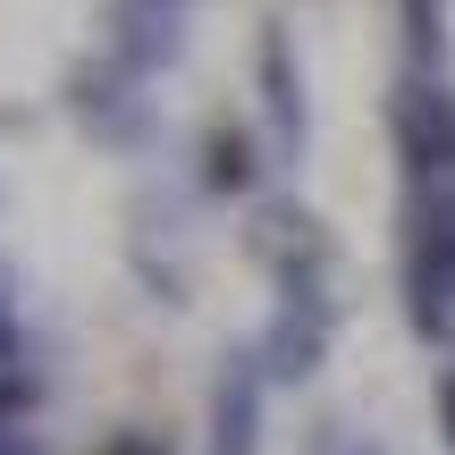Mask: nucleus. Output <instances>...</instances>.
I'll list each match as a JSON object with an SVG mask.
<instances>
[{
	"mask_svg": "<svg viewBox=\"0 0 455 455\" xmlns=\"http://www.w3.org/2000/svg\"><path fill=\"white\" fill-rule=\"evenodd\" d=\"M405 312L422 338L455 329V186H413L405 203Z\"/></svg>",
	"mask_w": 455,
	"mask_h": 455,
	"instance_id": "f257e3e1",
	"label": "nucleus"
},
{
	"mask_svg": "<svg viewBox=\"0 0 455 455\" xmlns=\"http://www.w3.org/2000/svg\"><path fill=\"white\" fill-rule=\"evenodd\" d=\"M329 338H338V295H329V278H287L270 329H261V371L270 379H312L321 355H329Z\"/></svg>",
	"mask_w": 455,
	"mask_h": 455,
	"instance_id": "f03ea898",
	"label": "nucleus"
},
{
	"mask_svg": "<svg viewBox=\"0 0 455 455\" xmlns=\"http://www.w3.org/2000/svg\"><path fill=\"white\" fill-rule=\"evenodd\" d=\"M388 135L405 152L413 186H447L455 178V84L447 76H405L388 101Z\"/></svg>",
	"mask_w": 455,
	"mask_h": 455,
	"instance_id": "7ed1b4c3",
	"label": "nucleus"
},
{
	"mask_svg": "<svg viewBox=\"0 0 455 455\" xmlns=\"http://www.w3.org/2000/svg\"><path fill=\"white\" fill-rule=\"evenodd\" d=\"M186 9L195 0H110V34H101V60L127 68V76H161L186 43Z\"/></svg>",
	"mask_w": 455,
	"mask_h": 455,
	"instance_id": "20e7f679",
	"label": "nucleus"
},
{
	"mask_svg": "<svg viewBox=\"0 0 455 455\" xmlns=\"http://www.w3.org/2000/svg\"><path fill=\"white\" fill-rule=\"evenodd\" d=\"M68 110H76L101 144H135V135H144V118H152V93H144V76L93 60V68H76V84H68Z\"/></svg>",
	"mask_w": 455,
	"mask_h": 455,
	"instance_id": "39448f33",
	"label": "nucleus"
},
{
	"mask_svg": "<svg viewBox=\"0 0 455 455\" xmlns=\"http://www.w3.org/2000/svg\"><path fill=\"white\" fill-rule=\"evenodd\" d=\"M261 396H270V371H261V346L220 363L212 388V455H261Z\"/></svg>",
	"mask_w": 455,
	"mask_h": 455,
	"instance_id": "423d86ee",
	"label": "nucleus"
},
{
	"mask_svg": "<svg viewBox=\"0 0 455 455\" xmlns=\"http://www.w3.org/2000/svg\"><path fill=\"white\" fill-rule=\"evenodd\" d=\"M261 101H270V135L278 152H304V68H295L287 34H261Z\"/></svg>",
	"mask_w": 455,
	"mask_h": 455,
	"instance_id": "0eeeda50",
	"label": "nucleus"
},
{
	"mask_svg": "<svg viewBox=\"0 0 455 455\" xmlns=\"http://www.w3.org/2000/svg\"><path fill=\"white\" fill-rule=\"evenodd\" d=\"M261 186V144L244 127H212L203 135V195H253Z\"/></svg>",
	"mask_w": 455,
	"mask_h": 455,
	"instance_id": "6e6552de",
	"label": "nucleus"
},
{
	"mask_svg": "<svg viewBox=\"0 0 455 455\" xmlns=\"http://www.w3.org/2000/svg\"><path fill=\"white\" fill-rule=\"evenodd\" d=\"M34 405H43V371L26 355H0V422H26Z\"/></svg>",
	"mask_w": 455,
	"mask_h": 455,
	"instance_id": "1a4fd4ad",
	"label": "nucleus"
},
{
	"mask_svg": "<svg viewBox=\"0 0 455 455\" xmlns=\"http://www.w3.org/2000/svg\"><path fill=\"white\" fill-rule=\"evenodd\" d=\"M312 455H388V447L363 439L355 422H321V430H312Z\"/></svg>",
	"mask_w": 455,
	"mask_h": 455,
	"instance_id": "9d476101",
	"label": "nucleus"
},
{
	"mask_svg": "<svg viewBox=\"0 0 455 455\" xmlns=\"http://www.w3.org/2000/svg\"><path fill=\"white\" fill-rule=\"evenodd\" d=\"M101 455H169V447L152 439V430H110V439H101Z\"/></svg>",
	"mask_w": 455,
	"mask_h": 455,
	"instance_id": "9b49d317",
	"label": "nucleus"
},
{
	"mask_svg": "<svg viewBox=\"0 0 455 455\" xmlns=\"http://www.w3.org/2000/svg\"><path fill=\"white\" fill-rule=\"evenodd\" d=\"M0 455H43V439H26L17 422H0Z\"/></svg>",
	"mask_w": 455,
	"mask_h": 455,
	"instance_id": "f8f14e48",
	"label": "nucleus"
},
{
	"mask_svg": "<svg viewBox=\"0 0 455 455\" xmlns=\"http://www.w3.org/2000/svg\"><path fill=\"white\" fill-rule=\"evenodd\" d=\"M439 422H447V447H455V371L439 379Z\"/></svg>",
	"mask_w": 455,
	"mask_h": 455,
	"instance_id": "ddd939ff",
	"label": "nucleus"
},
{
	"mask_svg": "<svg viewBox=\"0 0 455 455\" xmlns=\"http://www.w3.org/2000/svg\"><path fill=\"white\" fill-rule=\"evenodd\" d=\"M413 9V26H422V43H430V17H439V0H405Z\"/></svg>",
	"mask_w": 455,
	"mask_h": 455,
	"instance_id": "4468645a",
	"label": "nucleus"
},
{
	"mask_svg": "<svg viewBox=\"0 0 455 455\" xmlns=\"http://www.w3.org/2000/svg\"><path fill=\"white\" fill-rule=\"evenodd\" d=\"M447 186H455V178H447Z\"/></svg>",
	"mask_w": 455,
	"mask_h": 455,
	"instance_id": "2eb2a0df",
	"label": "nucleus"
}]
</instances>
